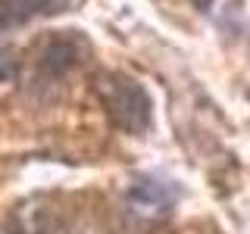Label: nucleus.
<instances>
[{"instance_id": "nucleus-2", "label": "nucleus", "mask_w": 250, "mask_h": 234, "mask_svg": "<svg viewBox=\"0 0 250 234\" xmlns=\"http://www.w3.org/2000/svg\"><path fill=\"white\" fill-rule=\"evenodd\" d=\"M128 203L144 215H163L172 206V191L163 181H156V178H141V181L131 184Z\"/></svg>"}, {"instance_id": "nucleus-5", "label": "nucleus", "mask_w": 250, "mask_h": 234, "mask_svg": "<svg viewBox=\"0 0 250 234\" xmlns=\"http://www.w3.org/2000/svg\"><path fill=\"white\" fill-rule=\"evenodd\" d=\"M191 3L197 6L200 13H209V10H213V0H191Z\"/></svg>"}, {"instance_id": "nucleus-3", "label": "nucleus", "mask_w": 250, "mask_h": 234, "mask_svg": "<svg viewBox=\"0 0 250 234\" xmlns=\"http://www.w3.org/2000/svg\"><path fill=\"white\" fill-rule=\"evenodd\" d=\"M82 62V47L72 38H53L41 50V69L50 78H62Z\"/></svg>"}, {"instance_id": "nucleus-1", "label": "nucleus", "mask_w": 250, "mask_h": 234, "mask_svg": "<svg viewBox=\"0 0 250 234\" xmlns=\"http://www.w3.org/2000/svg\"><path fill=\"white\" fill-rule=\"evenodd\" d=\"M100 100H104L109 119L116 122V128L131 131V135L150 128V97L135 78H125L119 72L106 75L100 84Z\"/></svg>"}, {"instance_id": "nucleus-4", "label": "nucleus", "mask_w": 250, "mask_h": 234, "mask_svg": "<svg viewBox=\"0 0 250 234\" xmlns=\"http://www.w3.org/2000/svg\"><path fill=\"white\" fill-rule=\"evenodd\" d=\"M62 0H0V31H10L31 22L35 16L57 13Z\"/></svg>"}]
</instances>
